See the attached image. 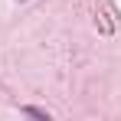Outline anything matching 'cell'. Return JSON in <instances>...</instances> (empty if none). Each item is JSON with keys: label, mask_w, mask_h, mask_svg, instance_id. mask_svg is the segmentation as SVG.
<instances>
[{"label": "cell", "mask_w": 121, "mask_h": 121, "mask_svg": "<svg viewBox=\"0 0 121 121\" xmlns=\"http://www.w3.org/2000/svg\"><path fill=\"white\" fill-rule=\"evenodd\" d=\"M20 115H30V118H39V121H49V111L46 108H33V105H23Z\"/></svg>", "instance_id": "6da1fadb"}, {"label": "cell", "mask_w": 121, "mask_h": 121, "mask_svg": "<svg viewBox=\"0 0 121 121\" xmlns=\"http://www.w3.org/2000/svg\"><path fill=\"white\" fill-rule=\"evenodd\" d=\"M20 3H23V0H20Z\"/></svg>", "instance_id": "7a4b0ae2"}]
</instances>
